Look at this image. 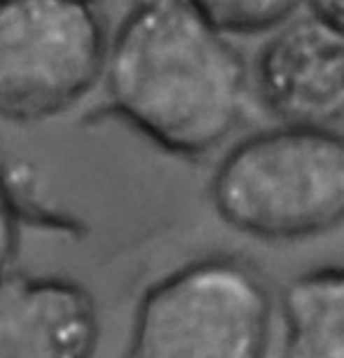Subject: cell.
<instances>
[{
	"label": "cell",
	"mask_w": 344,
	"mask_h": 358,
	"mask_svg": "<svg viewBox=\"0 0 344 358\" xmlns=\"http://www.w3.org/2000/svg\"><path fill=\"white\" fill-rule=\"evenodd\" d=\"M108 103L152 143L204 157L246 110L244 57L192 0H136L108 45Z\"/></svg>",
	"instance_id": "1"
},
{
	"label": "cell",
	"mask_w": 344,
	"mask_h": 358,
	"mask_svg": "<svg viewBox=\"0 0 344 358\" xmlns=\"http://www.w3.org/2000/svg\"><path fill=\"white\" fill-rule=\"evenodd\" d=\"M229 227L258 239H305L344 220V136L330 127L283 124L229 150L211 178Z\"/></svg>",
	"instance_id": "2"
},
{
	"label": "cell",
	"mask_w": 344,
	"mask_h": 358,
	"mask_svg": "<svg viewBox=\"0 0 344 358\" xmlns=\"http://www.w3.org/2000/svg\"><path fill=\"white\" fill-rule=\"evenodd\" d=\"M272 297L262 276L234 258H204L152 283L134 319L129 356L258 358Z\"/></svg>",
	"instance_id": "3"
},
{
	"label": "cell",
	"mask_w": 344,
	"mask_h": 358,
	"mask_svg": "<svg viewBox=\"0 0 344 358\" xmlns=\"http://www.w3.org/2000/svg\"><path fill=\"white\" fill-rule=\"evenodd\" d=\"M108 45L94 0H0V117L40 122L76 106Z\"/></svg>",
	"instance_id": "4"
},
{
	"label": "cell",
	"mask_w": 344,
	"mask_h": 358,
	"mask_svg": "<svg viewBox=\"0 0 344 358\" xmlns=\"http://www.w3.org/2000/svg\"><path fill=\"white\" fill-rule=\"evenodd\" d=\"M255 92L283 124L344 120V29L307 10L276 26L253 64Z\"/></svg>",
	"instance_id": "5"
},
{
	"label": "cell",
	"mask_w": 344,
	"mask_h": 358,
	"mask_svg": "<svg viewBox=\"0 0 344 358\" xmlns=\"http://www.w3.org/2000/svg\"><path fill=\"white\" fill-rule=\"evenodd\" d=\"M99 319L83 286L50 276L0 279V358H85Z\"/></svg>",
	"instance_id": "6"
},
{
	"label": "cell",
	"mask_w": 344,
	"mask_h": 358,
	"mask_svg": "<svg viewBox=\"0 0 344 358\" xmlns=\"http://www.w3.org/2000/svg\"><path fill=\"white\" fill-rule=\"evenodd\" d=\"M283 356L344 358V267L305 272L281 293Z\"/></svg>",
	"instance_id": "7"
},
{
	"label": "cell",
	"mask_w": 344,
	"mask_h": 358,
	"mask_svg": "<svg viewBox=\"0 0 344 358\" xmlns=\"http://www.w3.org/2000/svg\"><path fill=\"white\" fill-rule=\"evenodd\" d=\"M192 5L227 36H253L281 26L302 0H192Z\"/></svg>",
	"instance_id": "8"
},
{
	"label": "cell",
	"mask_w": 344,
	"mask_h": 358,
	"mask_svg": "<svg viewBox=\"0 0 344 358\" xmlns=\"http://www.w3.org/2000/svg\"><path fill=\"white\" fill-rule=\"evenodd\" d=\"M17 220L12 215L10 204L5 201V197L0 194V279L10 274L12 260L17 253Z\"/></svg>",
	"instance_id": "9"
},
{
	"label": "cell",
	"mask_w": 344,
	"mask_h": 358,
	"mask_svg": "<svg viewBox=\"0 0 344 358\" xmlns=\"http://www.w3.org/2000/svg\"><path fill=\"white\" fill-rule=\"evenodd\" d=\"M307 10L344 29V0H302Z\"/></svg>",
	"instance_id": "10"
}]
</instances>
